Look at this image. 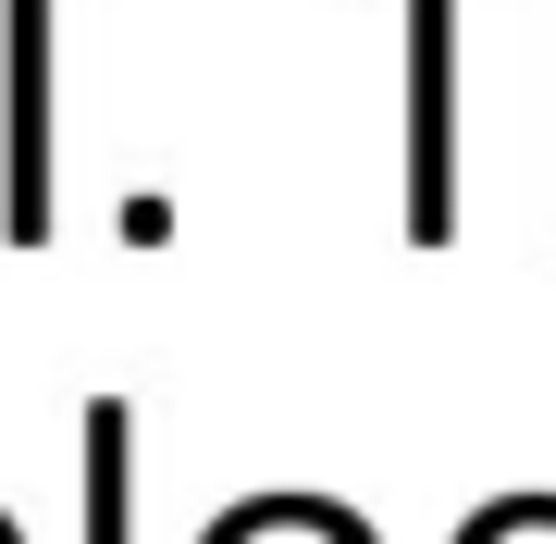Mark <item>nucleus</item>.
<instances>
[{"instance_id": "f257e3e1", "label": "nucleus", "mask_w": 556, "mask_h": 544, "mask_svg": "<svg viewBox=\"0 0 556 544\" xmlns=\"http://www.w3.org/2000/svg\"><path fill=\"white\" fill-rule=\"evenodd\" d=\"M13 236H38V0H13Z\"/></svg>"}, {"instance_id": "f03ea898", "label": "nucleus", "mask_w": 556, "mask_h": 544, "mask_svg": "<svg viewBox=\"0 0 556 544\" xmlns=\"http://www.w3.org/2000/svg\"><path fill=\"white\" fill-rule=\"evenodd\" d=\"M87 544H124V396L87 408Z\"/></svg>"}]
</instances>
